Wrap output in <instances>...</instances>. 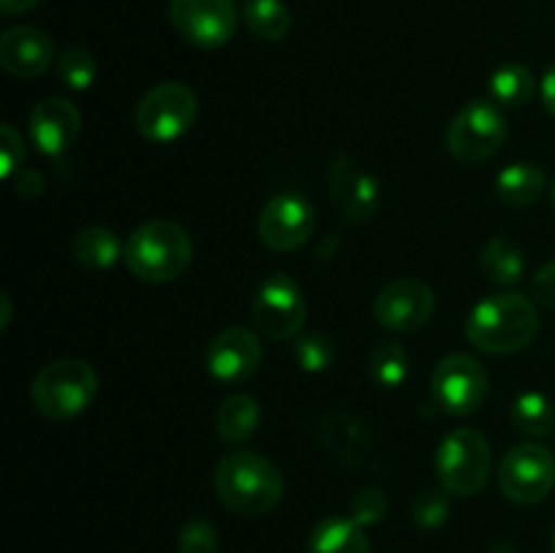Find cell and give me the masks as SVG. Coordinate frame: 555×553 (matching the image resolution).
Listing matches in <instances>:
<instances>
[{
    "label": "cell",
    "mask_w": 555,
    "mask_h": 553,
    "mask_svg": "<svg viewBox=\"0 0 555 553\" xmlns=\"http://www.w3.org/2000/svg\"><path fill=\"white\" fill-rule=\"evenodd\" d=\"M507 139V117L493 101H469L450 119L444 144L459 163H482L499 152Z\"/></svg>",
    "instance_id": "obj_7"
},
{
    "label": "cell",
    "mask_w": 555,
    "mask_h": 553,
    "mask_svg": "<svg viewBox=\"0 0 555 553\" xmlns=\"http://www.w3.org/2000/svg\"><path fill=\"white\" fill-rule=\"evenodd\" d=\"M309 553H372L361 524L341 515L323 518L309 535Z\"/></svg>",
    "instance_id": "obj_18"
},
{
    "label": "cell",
    "mask_w": 555,
    "mask_h": 553,
    "mask_svg": "<svg viewBox=\"0 0 555 553\" xmlns=\"http://www.w3.org/2000/svg\"><path fill=\"white\" fill-rule=\"evenodd\" d=\"M70 249H74V258L79 260L85 269H92V271L112 269V266L119 260V255H125V247L119 244L117 233H114L112 228H103V226L81 228V231L74 236Z\"/></svg>",
    "instance_id": "obj_22"
},
{
    "label": "cell",
    "mask_w": 555,
    "mask_h": 553,
    "mask_svg": "<svg viewBox=\"0 0 555 553\" xmlns=\"http://www.w3.org/2000/svg\"><path fill=\"white\" fill-rule=\"evenodd\" d=\"M369 374L379 388H399L410 377V356L399 342H377L369 356Z\"/></svg>",
    "instance_id": "obj_26"
},
{
    "label": "cell",
    "mask_w": 555,
    "mask_h": 553,
    "mask_svg": "<svg viewBox=\"0 0 555 553\" xmlns=\"http://www.w3.org/2000/svg\"><path fill=\"white\" fill-rule=\"evenodd\" d=\"M54 43L33 25H14L0 36V68L14 79H36L52 65Z\"/></svg>",
    "instance_id": "obj_16"
},
{
    "label": "cell",
    "mask_w": 555,
    "mask_h": 553,
    "mask_svg": "<svg viewBox=\"0 0 555 553\" xmlns=\"http://www.w3.org/2000/svg\"><path fill=\"white\" fill-rule=\"evenodd\" d=\"M0 304H3V323H0V325L5 329V325H9V320H11V298L3 296V298H0Z\"/></svg>",
    "instance_id": "obj_38"
},
{
    "label": "cell",
    "mask_w": 555,
    "mask_h": 553,
    "mask_svg": "<svg viewBox=\"0 0 555 553\" xmlns=\"http://www.w3.org/2000/svg\"><path fill=\"white\" fill-rule=\"evenodd\" d=\"M553 553H555V529H553Z\"/></svg>",
    "instance_id": "obj_40"
},
{
    "label": "cell",
    "mask_w": 555,
    "mask_h": 553,
    "mask_svg": "<svg viewBox=\"0 0 555 553\" xmlns=\"http://www.w3.org/2000/svg\"><path fill=\"white\" fill-rule=\"evenodd\" d=\"M450 515V497L444 488H426L412 502V518L421 529H439Z\"/></svg>",
    "instance_id": "obj_30"
},
{
    "label": "cell",
    "mask_w": 555,
    "mask_h": 553,
    "mask_svg": "<svg viewBox=\"0 0 555 553\" xmlns=\"http://www.w3.org/2000/svg\"><path fill=\"white\" fill-rule=\"evenodd\" d=\"M388 507L390 502L388 497H385L383 488H363V491H358L356 497H352L350 518L366 529V526L379 524V520L385 518V513H388Z\"/></svg>",
    "instance_id": "obj_32"
},
{
    "label": "cell",
    "mask_w": 555,
    "mask_h": 553,
    "mask_svg": "<svg viewBox=\"0 0 555 553\" xmlns=\"http://www.w3.org/2000/svg\"><path fill=\"white\" fill-rule=\"evenodd\" d=\"M57 74L63 85H68L70 90H87V87H92L98 74L95 57L81 47L63 49L57 57Z\"/></svg>",
    "instance_id": "obj_29"
},
{
    "label": "cell",
    "mask_w": 555,
    "mask_h": 553,
    "mask_svg": "<svg viewBox=\"0 0 555 553\" xmlns=\"http://www.w3.org/2000/svg\"><path fill=\"white\" fill-rule=\"evenodd\" d=\"M526 269L524 249L507 236H493L491 242L482 247L480 253V271L486 274L488 282L502 287H513L520 282Z\"/></svg>",
    "instance_id": "obj_21"
},
{
    "label": "cell",
    "mask_w": 555,
    "mask_h": 553,
    "mask_svg": "<svg viewBox=\"0 0 555 553\" xmlns=\"http://www.w3.org/2000/svg\"><path fill=\"white\" fill-rule=\"evenodd\" d=\"M33 404L52 421H70L92 404L98 394L95 369L79 358L47 363L33 380Z\"/></svg>",
    "instance_id": "obj_4"
},
{
    "label": "cell",
    "mask_w": 555,
    "mask_h": 553,
    "mask_svg": "<svg viewBox=\"0 0 555 553\" xmlns=\"http://www.w3.org/2000/svg\"><path fill=\"white\" fill-rule=\"evenodd\" d=\"M255 329L274 342L296 339L307 320V298L291 274H269L253 298Z\"/></svg>",
    "instance_id": "obj_8"
},
{
    "label": "cell",
    "mask_w": 555,
    "mask_h": 553,
    "mask_svg": "<svg viewBox=\"0 0 555 553\" xmlns=\"http://www.w3.org/2000/svg\"><path fill=\"white\" fill-rule=\"evenodd\" d=\"M242 20L247 30L266 43L282 41L293 27L291 9L282 0H244Z\"/></svg>",
    "instance_id": "obj_23"
},
{
    "label": "cell",
    "mask_w": 555,
    "mask_h": 553,
    "mask_svg": "<svg viewBox=\"0 0 555 553\" xmlns=\"http://www.w3.org/2000/svg\"><path fill=\"white\" fill-rule=\"evenodd\" d=\"M542 103H545L547 112L555 117V63L542 76Z\"/></svg>",
    "instance_id": "obj_36"
},
{
    "label": "cell",
    "mask_w": 555,
    "mask_h": 553,
    "mask_svg": "<svg viewBox=\"0 0 555 553\" xmlns=\"http://www.w3.org/2000/svg\"><path fill=\"white\" fill-rule=\"evenodd\" d=\"M499 488L515 504H537L555 488V455L545 445H515L499 466Z\"/></svg>",
    "instance_id": "obj_10"
},
{
    "label": "cell",
    "mask_w": 555,
    "mask_h": 553,
    "mask_svg": "<svg viewBox=\"0 0 555 553\" xmlns=\"http://www.w3.org/2000/svg\"><path fill=\"white\" fill-rule=\"evenodd\" d=\"M493 453L477 428H455L439 442L434 455L439 486L453 497H475L491 477Z\"/></svg>",
    "instance_id": "obj_5"
},
{
    "label": "cell",
    "mask_w": 555,
    "mask_h": 553,
    "mask_svg": "<svg viewBox=\"0 0 555 553\" xmlns=\"http://www.w3.org/2000/svg\"><path fill=\"white\" fill-rule=\"evenodd\" d=\"M293 358H296L304 372L318 374L334 366L336 347L323 334H298L296 342H293Z\"/></svg>",
    "instance_id": "obj_28"
},
{
    "label": "cell",
    "mask_w": 555,
    "mask_h": 553,
    "mask_svg": "<svg viewBox=\"0 0 555 553\" xmlns=\"http://www.w3.org/2000/svg\"><path fill=\"white\" fill-rule=\"evenodd\" d=\"M195 119H198V98L179 81L152 87L135 106V130L152 144H171L182 139Z\"/></svg>",
    "instance_id": "obj_6"
},
{
    "label": "cell",
    "mask_w": 555,
    "mask_h": 553,
    "mask_svg": "<svg viewBox=\"0 0 555 553\" xmlns=\"http://www.w3.org/2000/svg\"><path fill=\"white\" fill-rule=\"evenodd\" d=\"M36 5H38V0H0V11H3L5 16L22 14V11L36 9Z\"/></svg>",
    "instance_id": "obj_37"
},
{
    "label": "cell",
    "mask_w": 555,
    "mask_h": 553,
    "mask_svg": "<svg viewBox=\"0 0 555 553\" xmlns=\"http://www.w3.org/2000/svg\"><path fill=\"white\" fill-rule=\"evenodd\" d=\"M27 130H30V139L36 144V150L41 155L60 157L81 130V114L79 108L74 106L65 98H43V101L36 103V108L30 112V123H27Z\"/></svg>",
    "instance_id": "obj_15"
},
{
    "label": "cell",
    "mask_w": 555,
    "mask_h": 553,
    "mask_svg": "<svg viewBox=\"0 0 555 553\" xmlns=\"http://www.w3.org/2000/svg\"><path fill=\"white\" fill-rule=\"evenodd\" d=\"M509 417H513V426L518 428L520 434L542 439L553 432L555 407L545 394H540V390H526V394H520L518 399H515Z\"/></svg>",
    "instance_id": "obj_25"
},
{
    "label": "cell",
    "mask_w": 555,
    "mask_h": 553,
    "mask_svg": "<svg viewBox=\"0 0 555 553\" xmlns=\"http://www.w3.org/2000/svg\"><path fill=\"white\" fill-rule=\"evenodd\" d=\"M168 20L173 30L198 49H220L236 36V0H171Z\"/></svg>",
    "instance_id": "obj_11"
},
{
    "label": "cell",
    "mask_w": 555,
    "mask_h": 553,
    "mask_svg": "<svg viewBox=\"0 0 555 553\" xmlns=\"http://www.w3.org/2000/svg\"><path fill=\"white\" fill-rule=\"evenodd\" d=\"M215 493L231 513L258 518L282 502L285 480L266 455L236 450L217 461Z\"/></svg>",
    "instance_id": "obj_2"
},
{
    "label": "cell",
    "mask_w": 555,
    "mask_h": 553,
    "mask_svg": "<svg viewBox=\"0 0 555 553\" xmlns=\"http://www.w3.org/2000/svg\"><path fill=\"white\" fill-rule=\"evenodd\" d=\"M16 193L25 198H36L43 193V177L38 171H20L16 173Z\"/></svg>",
    "instance_id": "obj_35"
},
{
    "label": "cell",
    "mask_w": 555,
    "mask_h": 553,
    "mask_svg": "<svg viewBox=\"0 0 555 553\" xmlns=\"http://www.w3.org/2000/svg\"><path fill=\"white\" fill-rule=\"evenodd\" d=\"M531 293L542 307L555 309V260H547L534 276H531Z\"/></svg>",
    "instance_id": "obj_34"
},
{
    "label": "cell",
    "mask_w": 555,
    "mask_h": 553,
    "mask_svg": "<svg viewBox=\"0 0 555 553\" xmlns=\"http://www.w3.org/2000/svg\"><path fill=\"white\" fill-rule=\"evenodd\" d=\"M217 434L222 442L228 445H242L255 434L260 426V404L247 394H233L217 407L215 415Z\"/></svg>",
    "instance_id": "obj_20"
},
{
    "label": "cell",
    "mask_w": 555,
    "mask_h": 553,
    "mask_svg": "<svg viewBox=\"0 0 555 553\" xmlns=\"http://www.w3.org/2000/svg\"><path fill=\"white\" fill-rule=\"evenodd\" d=\"M540 331V314L520 293H493L475 304L466 318V339L488 356H513L526 350Z\"/></svg>",
    "instance_id": "obj_1"
},
{
    "label": "cell",
    "mask_w": 555,
    "mask_h": 553,
    "mask_svg": "<svg viewBox=\"0 0 555 553\" xmlns=\"http://www.w3.org/2000/svg\"><path fill=\"white\" fill-rule=\"evenodd\" d=\"M331 195L341 209L345 220L366 222L379 206V184L372 173L363 171L350 157H339L328 173Z\"/></svg>",
    "instance_id": "obj_17"
},
{
    "label": "cell",
    "mask_w": 555,
    "mask_h": 553,
    "mask_svg": "<svg viewBox=\"0 0 555 553\" xmlns=\"http://www.w3.org/2000/svg\"><path fill=\"white\" fill-rule=\"evenodd\" d=\"M488 90H491L493 103H499V106L518 108V106H526V103L534 98L537 79H534V74L526 68V65L504 63L491 74Z\"/></svg>",
    "instance_id": "obj_24"
},
{
    "label": "cell",
    "mask_w": 555,
    "mask_h": 553,
    "mask_svg": "<svg viewBox=\"0 0 555 553\" xmlns=\"http://www.w3.org/2000/svg\"><path fill=\"white\" fill-rule=\"evenodd\" d=\"M325 437H328V445L336 450V453L347 455V459L352 461L369 453L366 426L358 423L356 417L350 415L334 412V415L325 417Z\"/></svg>",
    "instance_id": "obj_27"
},
{
    "label": "cell",
    "mask_w": 555,
    "mask_h": 553,
    "mask_svg": "<svg viewBox=\"0 0 555 553\" xmlns=\"http://www.w3.org/2000/svg\"><path fill=\"white\" fill-rule=\"evenodd\" d=\"M122 258L141 282H171L193 260V239L179 222L150 220L130 233Z\"/></svg>",
    "instance_id": "obj_3"
},
{
    "label": "cell",
    "mask_w": 555,
    "mask_h": 553,
    "mask_svg": "<svg viewBox=\"0 0 555 553\" xmlns=\"http://www.w3.org/2000/svg\"><path fill=\"white\" fill-rule=\"evenodd\" d=\"M551 198H553V209H555V182H553V190H551Z\"/></svg>",
    "instance_id": "obj_39"
},
{
    "label": "cell",
    "mask_w": 555,
    "mask_h": 553,
    "mask_svg": "<svg viewBox=\"0 0 555 553\" xmlns=\"http://www.w3.org/2000/svg\"><path fill=\"white\" fill-rule=\"evenodd\" d=\"M547 188V177L540 166L534 163H509L502 168L496 177V195L502 204L515 206H531L542 198Z\"/></svg>",
    "instance_id": "obj_19"
},
{
    "label": "cell",
    "mask_w": 555,
    "mask_h": 553,
    "mask_svg": "<svg viewBox=\"0 0 555 553\" xmlns=\"http://www.w3.org/2000/svg\"><path fill=\"white\" fill-rule=\"evenodd\" d=\"M434 314V291L415 276L388 282L374 298V320L393 334H412Z\"/></svg>",
    "instance_id": "obj_13"
},
{
    "label": "cell",
    "mask_w": 555,
    "mask_h": 553,
    "mask_svg": "<svg viewBox=\"0 0 555 553\" xmlns=\"http://www.w3.org/2000/svg\"><path fill=\"white\" fill-rule=\"evenodd\" d=\"M318 226L312 201L298 193H280L260 209L258 239L274 253H293L304 247Z\"/></svg>",
    "instance_id": "obj_12"
},
{
    "label": "cell",
    "mask_w": 555,
    "mask_h": 553,
    "mask_svg": "<svg viewBox=\"0 0 555 553\" xmlns=\"http://www.w3.org/2000/svg\"><path fill=\"white\" fill-rule=\"evenodd\" d=\"M179 553H217L220 551V535L215 524L206 518H193L182 526L177 537Z\"/></svg>",
    "instance_id": "obj_31"
},
{
    "label": "cell",
    "mask_w": 555,
    "mask_h": 553,
    "mask_svg": "<svg viewBox=\"0 0 555 553\" xmlns=\"http://www.w3.org/2000/svg\"><path fill=\"white\" fill-rule=\"evenodd\" d=\"M0 157H3L0 177L14 179L25 163V144H22V136L16 133L14 125L9 123H3V128H0Z\"/></svg>",
    "instance_id": "obj_33"
},
{
    "label": "cell",
    "mask_w": 555,
    "mask_h": 553,
    "mask_svg": "<svg viewBox=\"0 0 555 553\" xmlns=\"http://www.w3.org/2000/svg\"><path fill=\"white\" fill-rule=\"evenodd\" d=\"M263 361V347L255 331L228 325L206 347V372L222 385H238L253 377Z\"/></svg>",
    "instance_id": "obj_14"
},
{
    "label": "cell",
    "mask_w": 555,
    "mask_h": 553,
    "mask_svg": "<svg viewBox=\"0 0 555 553\" xmlns=\"http://www.w3.org/2000/svg\"><path fill=\"white\" fill-rule=\"evenodd\" d=\"M488 396V372L475 356L453 352L431 374V399L444 415H472Z\"/></svg>",
    "instance_id": "obj_9"
}]
</instances>
